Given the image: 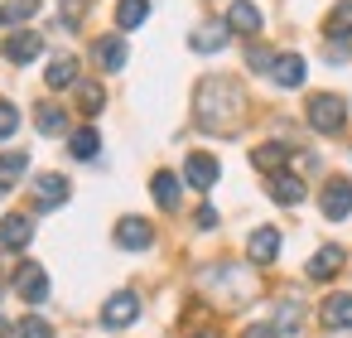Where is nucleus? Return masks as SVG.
Here are the masks:
<instances>
[{"label": "nucleus", "mask_w": 352, "mask_h": 338, "mask_svg": "<svg viewBox=\"0 0 352 338\" xmlns=\"http://www.w3.org/2000/svg\"><path fill=\"white\" fill-rule=\"evenodd\" d=\"M198 227H217V213L212 208H198Z\"/></svg>", "instance_id": "obj_34"}, {"label": "nucleus", "mask_w": 352, "mask_h": 338, "mask_svg": "<svg viewBox=\"0 0 352 338\" xmlns=\"http://www.w3.org/2000/svg\"><path fill=\"white\" fill-rule=\"evenodd\" d=\"M145 15H150V0H116V25L121 30L145 25Z\"/></svg>", "instance_id": "obj_24"}, {"label": "nucleus", "mask_w": 352, "mask_h": 338, "mask_svg": "<svg viewBox=\"0 0 352 338\" xmlns=\"http://www.w3.org/2000/svg\"><path fill=\"white\" fill-rule=\"evenodd\" d=\"M20 131V112H15V102H0V140H10Z\"/></svg>", "instance_id": "obj_30"}, {"label": "nucleus", "mask_w": 352, "mask_h": 338, "mask_svg": "<svg viewBox=\"0 0 352 338\" xmlns=\"http://www.w3.org/2000/svg\"><path fill=\"white\" fill-rule=\"evenodd\" d=\"M299 319H304V309H299L294 299H285V304H280V333H294Z\"/></svg>", "instance_id": "obj_31"}, {"label": "nucleus", "mask_w": 352, "mask_h": 338, "mask_svg": "<svg viewBox=\"0 0 352 338\" xmlns=\"http://www.w3.org/2000/svg\"><path fill=\"white\" fill-rule=\"evenodd\" d=\"M338 271H342V246H323V251H314L309 266H304L309 280H328V275H338Z\"/></svg>", "instance_id": "obj_13"}, {"label": "nucleus", "mask_w": 352, "mask_h": 338, "mask_svg": "<svg viewBox=\"0 0 352 338\" xmlns=\"http://www.w3.org/2000/svg\"><path fill=\"white\" fill-rule=\"evenodd\" d=\"M246 63H251L256 73H270V68H275V54H270V49H251V54H246Z\"/></svg>", "instance_id": "obj_32"}, {"label": "nucleus", "mask_w": 352, "mask_h": 338, "mask_svg": "<svg viewBox=\"0 0 352 338\" xmlns=\"http://www.w3.org/2000/svg\"><path fill=\"white\" fill-rule=\"evenodd\" d=\"M78 107H82L87 116H97V112L107 107V92H102L97 83H82V87H78Z\"/></svg>", "instance_id": "obj_28"}, {"label": "nucleus", "mask_w": 352, "mask_h": 338, "mask_svg": "<svg viewBox=\"0 0 352 338\" xmlns=\"http://www.w3.org/2000/svg\"><path fill=\"white\" fill-rule=\"evenodd\" d=\"M25 169H30V155H25V150H10V155H0V184H6V189H10V184L25 174Z\"/></svg>", "instance_id": "obj_27"}, {"label": "nucleus", "mask_w": 352, "mask_h": 338, "mask_svg": "<svg viewBox=\"0 0 352 338\" xmlns=\"http://www.w3.org/2000/svg\"><path fill=\"white\" fill-rule=\"evenodd\" d=\"M34 126H39L44 136H63V131H68V116H63V107L39 102V107H34Z\"/></svg>", "instance_id": "obj_19"}, {"label": "nucleus", "mask_w": 352, "mask_h": 338, "mask_svg": "<svg viewBox=\"0 0 352 338\" xmlns=\"http://www.w3.org/2000/svg\"><path fill=\"white\" fill-rule=\"evenodd\" d=\"M0 193H6V184H0Z\"/></svg>", "instance_id": "obj_37"}, {"label": "nucleus", "mask_w": 352, "mask_h": 338, "mask_svg": "<svg viewBox=\"0 0 352 338\" xmlns=\"http://www.w3.org/2000/svg\"><path fill=\"white\" fill-rule=\"evenodd\" d=\"M342 121H347V102H342L338 92H314V97H309V126H314L318 136L342 131Z\"/></svg>", "instance_id": "obj_2"}, {"label": "nucleus", "mask_w": 352, "mask_h": 338, "mask_svg": "<svg viewBox=\"0 0 352 338\" xmlns=\"http://www.w3.org/2000/svg\"><path fill=\"white\" fill-rule=\"evenodd\" d=\"M241 338H280V328H270V324H251Z\"/></svg>", "instance_id": "obj_33"}, {"label": "nucleus", "mask_w": 352, "mask_h": 338, "mask_svg": "<svg viewBox=\"0 0 352 338\" xmlns=\"http://www.w3.org/2000/svg\"><path fill=\"white\" fill-rule=\"evenodd\" d=\"M68 193H73V184H68L63 174H34V208L54 213V208L68 203Z\"/></svg>", "instance_id": "obj_3"}, {"label": "nucleus", "mask_w": 352, "mask_h": 338, "mask_svg": "<svg viewBox=\"0 0 352 338\" xmlns=\"http://www.w3.org/2000/svg\"><path fill=\"white\" fill-rule=\"evenodd\" d=\"M328 39H333V44H347V39H352V0H342V6L333 10V20H328Z\"/></svg>", "instance_id": "obj_25"}, {"label": "nucleus", "mask_w": 352, "mask_h": 338, "mask_svg": "<svg viewBox=\"0 0 352 338\" xmlns=\"http://www.w3.org/2000/svg\"><path fill=\"white\" fill-rule=\"evenodd\" d=\"M270 198L285 203V208L304 203V179H299L294 169H275V174H270Z\"/></svg>", "instance_id": "obj_9"}, {"label": "nucleus", "mask_w": 352, "mask_h": 338, "mask_svg": "<svg viewBox=\"0 0 352 338\" xmlns=\"http://www.w3.org/2000/svg\"><path fill=\"white\" fill-rule=\"evenodd\" d=\"M15 290H20V299H30V304H44V299H49V275H44V266L25 261V266L15 271Z\"/></svg>", "instance_id": "obj_5"}, {"label": "nucleus", "mask_w": 352, "mask_h": 338, "mask_svg": "<svg viewBox=\"0 0 352 338\" xmlns=\"http://www.w3.org/2000/svg\"><path fill=\"white\" fill-rule=\"evenodd\" d=\"M10 333H15V328H10V324H6V319H0V338H10Z\"/></svg>", "instance_id": "obj_35"}, {"label": "nucleus", "mask_w": 352, "mask_h": 338, "mask_svg": "<svg viewBox=\"0 0 352 338\" xmlns=\"http://www.w3.org/2000/svg\"><path fill=\"white\" fill-rule=\"evenodd\" d=\"M323 324L328 328H352V295H328L323 299Z\"/></svg>", "instance_id": "obj_18"}, {"label": "nucleus", "mask_w": 352, "mask_h": 338, "mask_svg": "<svg viewBox=\"0 0 352 338\" xmlns=\"http://www.w3.org/2000/svg\"><path fill=\"white\" fill-rule=\"evenodd\" d=\"M44 83H49V87H68V83H78V59H73V54L54 59L49 73H44Z\"/></svg>", "instance_id": "obj_22"}, {"label": "nucleus", "mask_w": 352, "mask_h": 338, "mask_svg": "<svg viewBox=\"0 0 352 338\" xmlns=\"http://www.w3.org/2000/svg\"><path fill=\"white\" fill-rule=\"evenodd\" d=\"M184 179H188L193 189H212V184H217V160L203 155V150H193V155L184 160Z\"/></svg>", "instance_id": "obj_11"}, {"label": "nucleus", "mask_w": 352, "mask_h": 338, "mask_svg": "<svg viewBox=\"0 0 352 338\" xmlns=\"http://www.w3.org/2000/svg\"><path fill=\"white\" fill-rule=\"evenodd\" d=\"M236 107H241V97H236L232 83H222V78H217V83H203V92H198V121H203L212 136H217V131L227 136V121L236 116Z\"/></svg>", "instance_id": "obj_1"}, {"label": "nucleus", "mask_w": 352, "mask_h": 338, "mask_svg": "<svg viewBox=\"0 0 352 338\" xmlns=\"http://www.w3.org/2000/svg\"><path fill=\"white\" fill-rule=\"evenodd\" d=\"M188 338H217V333H212V328H208V333H188Z\"/></svg>", "instance_id": "obj_36"}, {"label": "nucleus", "mask_w": 352, "mask_h": 338, "mask_svg": "<svg viewBox=\"0 0 352 338\" xmlns=\"http://www.w3.org/2000/svg\"><path fill=\"white\" fill-rule=\"evenodd\" d=\"M227 25H232V34H261V10L251 6V0H236V6L227 10Z\"/></svg>", "instance_id": "obj_15"}, {"label": "nucleus", "mask_w": 352, "mask_h": 338, "mask_svg": "<svg viewBox=\"0 0 352 338\" xmlns=\"http://www.w3.org/2000/svg\"><path fill=\"white\" fill-rule=\"evenodd\" d=\"M246 251H251V261H261V266L275 261V256H280V232H275V227H256Z\"/></svg>", "instance_id": "obj_16"}, {"label": "nucleus", "mask_w": 352, "mask_h": 338, "mask_svg": "<svg viewBox=\"0 0 352 338\" xmlns=\"http://www.w3.org/2000/svg\"><path fill=\"white\" fill-rule=\"evenodd\" d=\"M150 193H155V203H160V208H179V174L160 169V174L150 179Z\"/></svg>", "instance_id": "obj_20"}, {"label": "nucleus", "mask_w": 352, "mask_h": 338, "mask_svg": "<svg viewBox=\"0 0 352 338\" xmlns=\"http://www.w3.org/2000/svg\"><path fill=\"white\" fill-rule=\"evenodd\" d=\"M68 150H73V160H92V155L102 150V136H97L92 126H82V131L68 136Z\"/></svg>", "instance_id": "obj_23"}, {"label": "nucleus", "mask_w": 352, "mask_h": 338, "mask_svg": "<svg viewBox=\"0 0 352 338\" xmlns=\"http://www.w3.org/2000/svg\"><path fill=\"white\" fill-rule=\"evenodd\" d=\"M135 314H140V295H135V290H116V295L102 304V324H107V328H126V324H135Z\"/></svg>", "instance_id": "obj_4"}, {"label": "nucleus", "mask_w": 352, "mask_h": 338, "mask_svg": "<svg viewBox=\"0 0 352 338\" xmlns=\"http://www.w3.org/2000/svg\"><path fill=\"white\" fill-rule=\"evenodd\" d=\"M285 160H289V150H285V145H256V150H251V165H256V169H265V174H275Z\"/></svg>", "instance_id": "obj_26"}, {"label": "nucleus", "mask_w": 352, "mask_h": 338, "mask_svg": "<svg viewBox=\"0 0 352 338\" xmlns=\"http://www.w3.org/2000/svg\"><path fill=\"white\" fill-rule=\"evenodd\" d=\"M323 213L328 218H347L352 213V179H328L323 184Z\"/></svg>", "instance_id": "obj_12"}, {"label": "nucleus", "mask_w": 352, "mask_h": 338, "mask_svg": "<svg viewBox=\"0 0 352 338\" xmlns=\"http://www.w3.org/2000/svg\"><path fill=\"white\" fill-rule=\"evenodd\" d=\"M92 54H97V63H102L107 73H121V68H126V44H121L116 34L97 39V49H92Z\"/></svg>", "instance_id": "obj_17"}, {"label": "nucleus", "mask_w": 352, "mask_h": 338, "mask_svg": "<svg viewBox=\"0 0 352 338\" xmlns=\"http://www.w3.org/2000/svg\"><path fill=\"white\" fill-rule=\"evenodd\" d=\"M39 54H44V39H39L34 30H20V34L6 39V59H10V63H34Z\"/></svg>", "instance_id": "obj_10"}, {"label": "nucleus", "mask_w": 352, "mask_h": 338, "mask_svg": "<svg viewBox=\"0 0 352 338\" xmlns=\"http://www.w3.org/2000/svg\"><path fill=\"white\" fill-rule=\"evenodd\" d=\"M30 15H39V0H6V6H0V30L25 25Z\"/></svg>", "instance_id": "obj_21"}, {"label": "nucleus", "mask_w": 352, "mask_h": 338, "mask_svg": "<svg viewBox=\"0 0 352 338\" xmlns=\"http://www.w3.org/2000/svg\"><path fill=\"white\" fill-rule=\"evenodd\" d=\"M15 338H54V328H49V319L30 314V319H20V324H15Z\"/></svg>", "instance_id": "obj_29"}, {"label": "nucleus", "mask_w": 352, "mask_h": 338, "mask_svg": "<svg viewBox=\"0 0 352 338\" xmlns=\"http://www.w3.org/2000/svg\"><path fill=\"white\" fill-rule=\"evenodd\" d=\"M34 242V218L25 213H10V218H0V246H10V251H25Z\"/></svg>", "instance_id": "obj_6"}, {"label": "nucleus", "mask_w": 352, "mask_h": 338, "mask_svg": "<svg viewBox=\"0 0 352 338\" xmlns=\"http://www.w3.org/2000/svg\"><path fill=\"white\" fill-rule=\"evenodd\" d=\"M227 39H232V25H227V20H208V25H198V30L188 34L193 54H217Z\"/></svg>", "instance_id": "obj_7"}, {"label": "nucleus", "mask_w": 352, "mask_h": 338, "mask_svg": "<svg viewBox=\"0 0 352 338\" xmlns=\"http://www.w3.org/2000/svg\"><path fill=\"white\" fill-rule=\"evenodd\" d=\"M304 73H309V68H304V59H299V54H275L270 78H275L280 87H299V83H304Z\"/></svg>", "instance_id": "obj_14"}, {"label": "nucleus", "mask_w": 352, "mask_h": 338, "mask_svg": "<svg viewBox=\"0 0 352 338\" xmlns=\"http://www.w3.org/2000/svg\"><path fill=\"white\" fill-rule=\"evenodd\" d=\"M155 242V227L145 222V218H121L116 222V246H126V251H145Z\"/></svg>", "instance_id": "obj_8"}]
</instances>
